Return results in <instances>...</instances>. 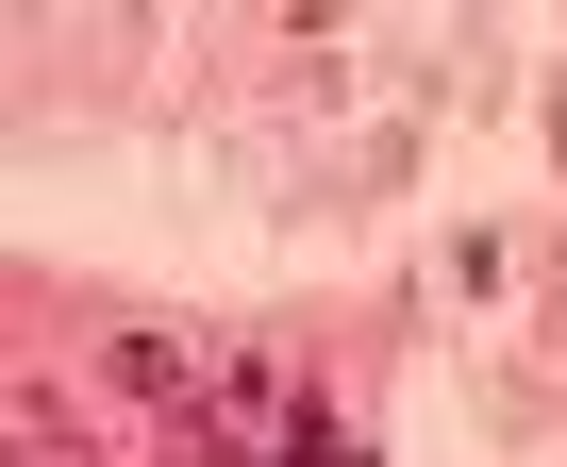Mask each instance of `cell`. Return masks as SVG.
Here are the masks:
<instances>
[{
    "label": "cell",
    "mask_w": 567,
    "mask_h": 467,
    "mask_svg": "<svg viewBox=\"0 0 567 467\" xmlns=\"http://www.w3.org/2000/svg\"><path fill=\"white\" fill-rule=\"evenodd\" d=\"M101 367H117L134 401H184V384H200V351H184V318H117V351H101Z\"/></svg>",
    "instance_id": "6da1fadb"
},
{
    "label": "cell",
    "mask_w": 567,
    "mask_h": 467,
    "mask_svg": "<svg viewBox=\"0 0 567 467\" xmlns=\"http://www.w3.org/2000/svg\"><path fill=\"white\" fill-rule=\"evenodd\" d=\"M267 467H384V450H368L351 417H301V434H284V450H267Z\"/></svg>",
    "instance_id": "7a4b0ae2"
}]
</instances>
